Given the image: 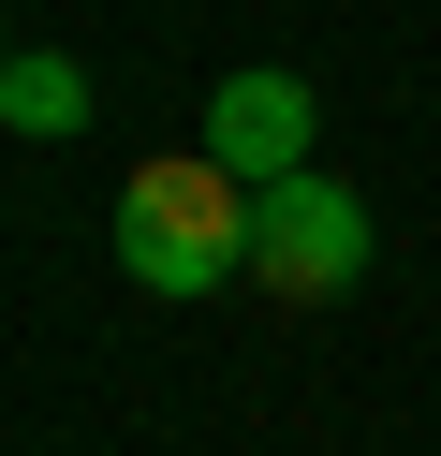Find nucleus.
Listing matches in <instances>:
<instances>
[{
    "label": "nucleus",
    "instance_id": "f257e3e1",
    "mask_svg": "<svg viewBox=\"0 0 441 456\" xmlns=\"http://www.w3.org/2000/svg\"><path fill=\"white\" fill-rule=\"evenodd\" d=\"M118 265H133L147 295H221V280L250 265V177L206 162V148L133 162V191H118Z\"/></svg>",
    "mask_w": 441,
    "mask_h": 456
},
{
    "label": "nucleus",
    "instance_id": "f03ea898",
    "mask_svg": "<svg viewBox=\"0 0 441 456\" xmlns=\"http://www.w3.org/2000/svg\"><path fill=\"white\" fill-rule=\"evenodd\" d=\"M250 280L265 295H353V280H368V207H353L339 177L250 191Z\"/></svg>",
    "mask_w": 441,
    "mask_h": 456
},
{
    "label": "nucleus",
    "instance_id": "7ed1b4c3",
    "mask_svg": "<svg viewBox=\"0 0 441 456\" xmlns=\"http://www.w3.org/2000/svg\"><path fill=\"white\" fill-rule=\"evenodd\" d=\"M206 162H235L250 191L309 177V89H294V74H221V89H206Z\"/></svg>",
    "mask_w": 441,
    "mask_h": 456
},
{
    "label": "nucleus",
    "instance_id": "20e7f679",
    "mask_svg": "<svg viewBox=\"0 0 441 456\" xmlns=\"http://www.w3.org/2000/svg\"><path fill=\"white\" fill-rule=\"evenodd\" d=\"M0 118H15V133H88V74L59 60V45H29V60L0 74Z\"/></svg>",
    "mask_w": 441,
    "mask_h": 456
},
{
    "label": "nucleus",
    "instance_id": "39448f33",
    "mask_svg": "<svg viewBox=\"0 0 441 456\" xmlns=\"http://www.w3.org/2000/svg\"><path fill=\"white\" fill-rule=\"evenodd\" d=\"M0 74H15V60H0Z\"/></svg>",
    "mask_w": 441,
    "mask_h": 456
}]
</instances>
